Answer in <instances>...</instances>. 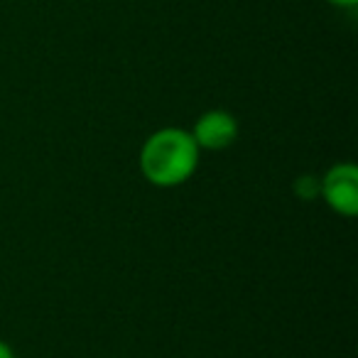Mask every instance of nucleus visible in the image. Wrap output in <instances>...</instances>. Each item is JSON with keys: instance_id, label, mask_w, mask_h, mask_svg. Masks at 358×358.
<instances>
[{"instance_id": "nucleus-1", "label": "nucleus", "mask_w": 358, "mask_h": 358, "mask_svg": "<svg viewBox=\"0 0 358 358\" xmlns=\"http://www.w3.org/2000/svg\"><path fill=\"white\" fill-rule=\"evenodd\" d=\"M201 150L189 130L159 128L145 140L140 150V172L150 185L172 189L189 182L199 167Z\"/></svg>"}, {"instance_id": "nucleus-2", "label": "nucleus", "mask_w": 358, "mask_h": 358, "mask_svg": "<svg viewBox=\"0 0 358 358\" xmlns=\"http://www.w3.org/2000/svg\"><path fill=\"white\" fill-rule=\"evenodd\" d=\"M319 196L338 216L358 214V167L353 162H338L324 172L319 179Z\"/></svg>"}, {"instance_id": "nucleus-3", "label": "nucleus", "mask_w": 358, "mask_h": 358, "mask_svg": "<svg viewBox=\"0 0 358 358\" xmlns=\"http://www.w3.org/2000/svg\"><path fill=\"white\" fill-rule=\"evenodd\" d=\"M238 130V120L234 113L224 108H211L196 118L194 128H192V138L199 150L219 152V150H229L236 143Z\"/></svg>"}, {"instance_id": "nucleus-4", "label": "nucleus", "mask_w": 358, "mask_h": 358, "mask_svg": "<svg viewBox=\"0 0 358 358\" xmlns=\"http://www.w3.org/2000/svg\"><path fill=\"white\" fill-rule=\"evenodd\" d=\"M294 194L304 201L317 199L319 196V177H314V174H299V177L294 179Z\"/></svg>"}, {"instance_id": "nucleus-5", "label": "nucleus", "mask_w": 358, "mask_h": 358, "mask_svg": "<svg viewBox=\"0 0 358 358\" xmlns=\"http://www.w3.org/2000/svg\"><path fill=\"white\" fill-rule=\"evenodd\" d=\"M327 3L334 8H341V10H351V8L358 6V0H327Z\"/></svg>"}, {"instance_id": "nucleus-6", "label": "nucleus", "mask_w": 358, "mask_h": 358, "mask_svg": "<svg viewBox=\"0 0 358 358\" xmlns=\"http://www.w3.org/2000/svg\"><path fill=\"white\" fill-rule=\"evenodd\" d=\"M0 358H15V351L10 348V343H6L0 338Z\"/></svg>"}]
</instances>
